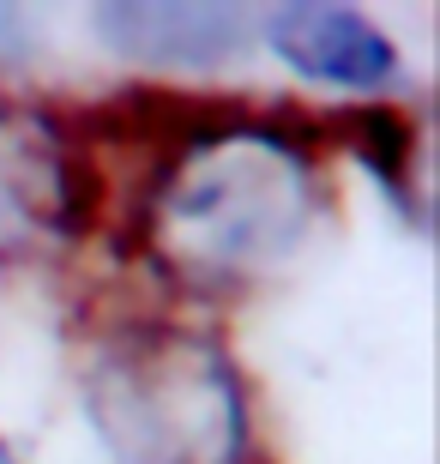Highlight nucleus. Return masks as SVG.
Instances as JSON below:
<instances>
[{"instance_id": "6", "label": "nucleus", "mask_w": 440, "mask_h": 464, "mask_svg": "<svg viewBox=\"0 0 440 464\" xmlns=\"http://www.w3.org/2000/svg\"><path fill=\"white\" fill-rule=\"evenodd\" d=\"M338 133H344V151L362 163V169L380 181L392 206L405 211L410 229H428V193H423V139L410 127V115L386 97H374V103H350L338 115Z\"/></svg>"}, {"instance_id": "8", "label": "nucleus", "mask_w": 440, "mask_h": 464, "mask_svg": "<svg viewBox=\"0 0 440 464\" xmlns=\"http://www.w3.org/2000/svg\"><path fill=\"white\" fill-rule=\"evenodd\" d=\"M0 464H18V452H13V447H6V440H0Z\"/></svg>"}, {"instance_id": "5", "label": "nucleus", "mask_w": 440, "mask_h": 464, "mask_svg": "<svg viewBox=\"0 0 440 464\" xmlns=\"http://www.w3.org/2000/svg\"><path fill=\"white\" fill-rule=\"evenodd\" d=\"M91 36L139 67L211 72L248 54L259 18L230 0H103L91 6Z\"/></svg>"}, {"instance_id": "1", "label": "nucleus", "mask_w": 440, "mask_h": 464, "mask_svg": "<svg viewBox=\"0 0 440 464\" xmlns=\"http://www.w3.org/2000/svg\"><path fill=\"white\" fill-rule=\"evenodd\" d=\"M314 211L320 175L302 139L278 121L205 109L152 169L145 254L193 290H248L308 241Z\"/></svg>"}, {"instance_id": "4", "label": "nucleus", "mask_w": 440, "mask_h": 464, "mask_svg": "<svg viewBox=\"0 0 440 464\" xmlns=\"http://www.w3.org/2000/svg\"><path fill=\"white\" fill-rule=\"evenodd\" d=\"M259 36L296 79L326 91H350L356 103H374V97L398 91V79H405V49L362 6L289 0V6H271L259 18Z\"/></svg>"}, {"instance_id": "3", "label": "nucleus", "mask_w": 440, "mask_h": 464, "mask_svg": "<svg viewBox=\"0 0 440 464\" xmlns=\"http://www.w3.org/2000/svg\"><path fill=\"white\" fill-rule=\"evenodd\" d=\"M91 224L97 175L67 121L31 103H0V266L67 254Z\"/></svg>"}, {"instance_id": "7", "label": "nucleus", "mask_w": 440, "mask_h": 464, "mask_svg": "<svg viewBox=\"0 0 440 464\" xmlns=\"http://www.w3.org/2000/svg\"><path fill=\"white\" fill-rule=\"evenodd\" d=\"M31 54V18L18 6H0V72H13Z\"/></svg>"}, {"instance_id": "2", "label": "nucleus", "mask_w": 440, "mask_h": 464, "mask_svg": "<svg viewBox=\"0 0 440 464\" xmlns=\"http://www.w3.org/2000/svg\"><path fill=\"white\" fill-rule=\"evenodd\" d=\"M79 411L109 464H254L236 356L200 326H121L85 362Z\"/></svg>"}]
</instances>
